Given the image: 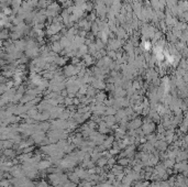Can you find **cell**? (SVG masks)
I'll return each instance as SVG.
<instances>
[{
	"mask_svg": "<svg viewBox=\"0 0 188 187\" xmlns=\"http://www.w3.org/2000/svg\"><path fill=\"white\" fill-rule=\"evenodd\" d=\"M154 128H155V127H154L153 123L146 122L143 124V128H142L143 130H142V131H143V133H145V134H150L151 132H153L154 131Z\"/></svg>",
	"mask_w": 188,
	"mask_h": 187,
	"instance_id": "cell-1",
	"label": "cell"
},
{
	"mask_svg": "<svg viewBox=\"0 0 188 187\" xmlns=\"http://www.w3.org/2000/svg\"><path fill=\"white\" fill-rule=\"evenodd\" d=\"M188 158V151H179L177 154V158H176V161L177 162H183V161H186Z\"/></svg>",
	"mask_w": 188,
	"mask_h": 187,
	"instance_id": "cell-2",
	"label": "cell"
},
{
	"mask_svg": "<svg viewBox=\"0 0 188 187\" xmlns=\"http://www.w3.org/2000/svg\"><path fill=\"white\" fill-rule=\"evenodd\" d=\"M51 166V162L49 161H42V162L39 163V165H38V167L39 168H47Z\"/></svg>",
	"mask_w": 188,
	"mask_h": 187,
	"instance_id": "cell-3",
	"label": "cell"
},
{
	"mask_svg": "<svg viewBox=\"0 0 188 187\" xmlns=\"http://www.w3.org/2000/svg\"><path fill=\"white\" fill-rule=\"evenodd\" d=\"M97 163H98V165L100 167H102V166H104L106 164H108V160H107V158H99Z\"/></svg>",
	"mask_w": 188,
	"mask_h": 187,
	"instance_id": "cell-4",
	"label": "cell"
},
{
	"mask_svg": "<svg viewBox=\"0 0 188 187\" xmlns=\"http://www.w3.org/2000/svg\"><path fill=\"white\" fill-rule=\"evenodd\" d=\"M119 163H120V164H121V165L123 166V165H127V164H128L129 160H127V158H121V160L119 161Z\"/></svg>",
	"mask_w": 188,
	"mask_h": 187,
	"instance_id": "cell-5",
	"label": "cell"
},
{
	"mask_svg": "<svg viewBox=\"0 0 188 187\" xmlns=\"http://www.w3.org/2000/svg\"><path fill=\"white\" fill-rule=\"evenodd\" d=\"M2 186H5V187H9V181H2Z\"/></svg>",
	"mask_w": 188,
	"mask_h": 187,
	"instance_id": "cell-6",
	"label": "cell"
},
{
	"mask_svg": "<svg viewBox=\"0 0 188 187\" xmlns=\"http://www.w3.org/2000/svg\"><path fill=\"white\" fill-rule=\"evenodd\" d=\"M114 162H116V161H114V158H109L108 160V164H110V165H113Z\"/></svg>",
	"mask_w": 188,
	"mask_h": 187,
	"instance_id": "cell-7",
	"label": "cell"
}]
</instances>
